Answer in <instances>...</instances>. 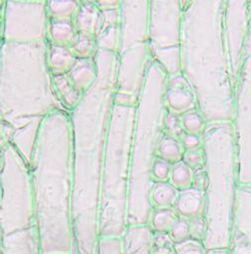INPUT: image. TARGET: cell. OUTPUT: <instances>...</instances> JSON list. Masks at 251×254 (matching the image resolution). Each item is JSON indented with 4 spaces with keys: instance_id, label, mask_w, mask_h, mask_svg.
I'll list each match as a JSON object with an SVG mask.
<instances>
[{
    "instance_id": "cell-1",
    "label": "cell",
    "mask_w": 251,
    "mask_h": 254,
    "mask_svg": "<svg viewBox=\"0 0 251 254\" xmlns=\"http://www.w3.org/2000/svg\"><path fill=\"white\" fill-rule=\"evenodd\" d=\"M94 60L97 78L69 112L72 133L71 225L75 254H97L101 178L116 93L117 54L98 50Z\"/></svg>"
},
{
    "instance_id": "cell-2",
    "label": "cell",
    "mask_w": 251,
    "mask_h": 254,
    "mask_svg": "<svg viewBox=\"0 0 251 254\" xmlns=\"http://www.w3.org/2000/svg\"><path fill=\"white\" fill-rule=\"evenodd\" d=\"M29 166L41 253L75 254L71 225L72 133L67 111L55 109L44 117Z\"/></svg>"
},
{
    "instance_id": "cell-3",
    "label": "cell",
    "mask_w": 251,
    "mask_h": 254,
    "mask_svg": "<svg viewBox=\"0 0 251 254\" xmlns=\"http://www.w3.org/2000/svg\"><path fill=\"white\" fill-rule=\"evenodd\" d=\"M224 0L184 1L181 74L207 123L232 122L234 84L224 42Z\"/></svg>"
},
{
    "instance_id": "cell-4",
    "label": "cell",
    "mask_w": 251,
    "mask_h": 254,
    "mask_svg": "<svg viewBox=\"0 0 251 254\" xmlns=\"http://www.w3.org/2000/svg\"><path fill=\"white\" fill-rule=\"evenodd\" d=\"M48 48V41L1 45V122L11 127V142L28 164L42 120L63 109L54 88Z\"/></svg>"
},
{
    "instance_id": "cell-5",
    "label": "cell",
    "mask_w": 251,
    "mask_h": 254,
    "mask_svg": "<svg viewBox=\"0 0 251 254\" xmlns=\"http://www.w3.org/2000/svg\"><path fill=\"white\" fill-rule=\"evenodd\" d=\"M168 74L152 62L136 105L131 147L127 225H148L153 205V167L158 159L160 142L165 134L168 110L164 101Z\"/></svg>"
},
{
    "instance_id": "cell-6",
    "label": "cell",
    "mask_w": 251,
    "mask_h": 254,
    "mask_svg": "<svg viewBox=\"0 0 251 254\" xmlns=\"http://www.w3.org/2000/svg\"><path fill=\"white\" fill-rule=\"evenodd\" d=\"M206 173L202 241L207 252L230 248L236 202L238 166L232 122L207 123L201 136Z\"/></svg>"
},
{
    "instance_id": "cell-7",
    "label": "cell",
    "mask_w": 251,
    "mask_h": 254,
    "mask_svg": "<svg viewBox=\"0 0 251 254\" xmlns=\"http://www.w3.org/2000/svg\"><path fill=\"white\" fill-rule=\"evenodd\" d=\"M136 106L114 102L106 137L100 187V237H119L127 225L131 147Z\"/></svg>"
},
{
    "instance_id": "cell-8",
    "label": "cell",
    "mask_w": 251,
    "mask_h": 254,
    "mask_svg": "<svg viewBox=\"0 0 251 254\" xmlns=\"http://www.w3.org/2000/svg\"><path fill=\"white\" fill-rule=\"evenodd\" d=\"M148 0L120 2L115 102L136 106L153 58L149 45Z\"/></svg>"
},
{
    "instance_id": "cell-9",
    "label": "cell",
    "mask_w": 251,
    "mask_h": 254,
    "mask_svg": "<svg viewBox=\"0 0 251 254\" xmlns=\"http://www.w3.org/2000/svg\"><path fill=\"white\" fill-rule=\"evenodd\" d=\"M35 226L30 166L12 144L1 145V236Z\"/></svg>"
},
{
    "instance_id": "cell-10",
    "label": "cell",
    "mask_w": 251,
    "mask_h": 254,
    "mask_svg": "<svg viewBox=\"0 0 251 254\" xmlns=\"http://www.w3.org/2000/svg\"><path fill=\"white\" fill-rule=\"evenodd\" d=\"M184 1L151 0L149 45L153 61L172 77L181 74V36Z\"/></svg>"
},
{
    "instance_id": "cell-11",
    "label": "cell",
    "mask_w": 251,
    "mask_h": 254,
    "mask_svg": "<svg viewBox=\"0 0 251 254\" xmlns=\"http://www.w3.org/2000/svg\"><path fill=\"white\" fill-rule=\"evenodd\" d=\"M236 144L239 185L251 184V1L249 30L242 65L234 90L232 121Z\"/></svg>"
},
{
    "instance_id": "cell-12",
    "label": "cell",
    "mask_w": 251,
    "mask_h": 254,
    "mask_svg": "<svg viewBox=\"0 0 251 254\" xmlns=\"http://www.w3.org/2000/svg\"><path fill=\"white\" fill-rule=\"evenodd\" d=\"M2 42L33 43L48 41L47 1H4Z\"/></svg>"
},
{
    "instance_id": "cell-13",
    "label": "cell",
    "mask_w": 251,
    "mask_h": 254,
    "mask_svg": "<svg viewBox=\"0 0 251 254\" xmlns=\"http://www.w3.org/2000/svg\"><path fill=\"white\" fill-rule=\"evenodd\" d=\"M249 30V1H225L223 31L232 81L235 85L242 65Z\"/></svg>"
},
{
    "instance_id": "cell-14",
    "label": "cell",
    "mask_w": 251,
    "mask_h": 254,
    "mask_svg": "<svg viewBox=\"0 0 251 254\" xmlns=\"http://www.w3.org/2000/svg\"><path fill=\"white\" fill-rule=\"evenodd\" d=\"M121 1H97L101 9V21L95 36L98 50L117 54L121 30Z\"/></svg>"
},
{
    "instance_id": "cell-15",
    "label": "cell",
    "mask_w": 251,
    "mask_h": 254,
    "mask_svg": "<svg viewBox=\"0 0 251 254\" xmlns=\"http://www.w3.org/2000/svg\"><path fill=\"white\" fill-rule=\"evenodd\" d=\"M164 101L168 112L178 116L197 108L195 95L182 74L168 77Z\"/></svg>"
},
{
    "instance_id": "cell-16",
    "label": "cell",
    "mask_w": 251,
    "mask_h": 254,
    "mask_svg": "<svg viewBox=\"0 0 251 254\" xmlns=\"http://www.w3.org/2000/svg\"><path fill=\"white\" fill-rule=\"evenodd\" d=\"M0 238V254H42L36 226Z\"/></svg>"
},
{
    "instance_id": "cell-17",
    "label": "cell",
    "mask_w": 251,
    "mask_h": 254,
    "mask_svg": "<svg viewBox=\"0 0 251 254\" xmlns=\"http://www.w3.org/2000/svg\"><path fill=\"white\" fill-rule=\"evenodd\" d=\"M229 254H251V206L234 213Z\"/></svg>"
},
{
    "instance_id": "cell-18",
    "label": "cell",
    "mask_w": 251,
    "mask_h": 254,
    "mask_svg": "<svg viewBox=\"0 0 251 254\" xmlns=\"http://www.w3.org/2000/svg\"><path fill=\"white\" fill-rule=\"evenodd\" d=\"M174 208L180 217L188 220L203 216L205 209L204 191L192 187L180 190Z\"/></svg>"
},
{
    "instance_id": "cell-19",
    "label": "cell",
    "mask_w": 251,
    "mask_h": 254,
    "mask_svg": "<svg viewBox=\"0 0 251 254\" xmlns=\"http://www.w3.org/2000/svg\"><path fill=\"white\" fill-rule=\"evenodd\" d=\"M152 237L149 224L128 226L122 236L124 254H151Z\"/></svg>"
},
{
    "instance_id": "cell-20",
    "label": "cell",
    "mask_w": 251,
    "mask_h": 254,
    "mask_svg": "<svg viewBox=\"0 0 251 254\" xmlns=\"http://www.w3.org/2000/svg\"><path fill=\"white\" fill-rule=\"evenodd\" d=\"M101 21V9L97 1H80L72 19L77 32L95 37Z\"/></svg>"
},
{
    "instance_id": "cell-21",
    "label": "cell",
    "mask_w": 251,
    "mask_h": 254,
    "mask_svg": "<svg viewBox=\"0 0 251 254\" xmlns=\"http://www.w3.org/2000/svg\"><path fill=\"white\" fill-rule=\"evenodd\" d=\"M67 76L78 91L82 94L86 92L97 78V65L94 58L77 60Z\"/></svg>"
},
{
    "instance_id": "cell-22",
    "label": "cell",
    "mask_w": 251,
    "mask_h": 254,
    "mask_svg": "<svg viewBox=\"0 0 251 254\" xmlns=\"http://www.w3.org/2000/svg\"><path fill=\"white\" fill-rule=\"evenodd\" d=\"M76 61L69 48L49 44L48 64L53 76L67 74Z\"/></svg>"
},
{
    "instance_id": "cell-23",
    "label": "cell",
    "mask_w": 251,
    "mask_h": 254,
    "mask_svg": "<svg viewBox=\"0 0 251 254\" xmlns=\"http://www.w3.org/2000/svg\"><path fill=\"white\" fill-rule=\"evenodd\" d=\"M77 31L72 20L50 19L48 28V43L51 45L69 48L73 43Z\"/></svg>"
},
{
    "instance_id": "cell-24",
    "label": "cell",
    "mask_w": 251,
    "mask_h": 254,
    "mask_svg": "<svg viewBox=\"0 0 251 254\" xmlns=\"http://www.w3.org/2000/svg\"><path fill=\"white\" fill-rule=\"evenodd\" d=\"M53 83L62 106L69 113L80 101L83 94L75 88L67 74L53 76Z\"/></svg>"
},
{
    "instance_id": "cell-25",
    "label": "cell",
    "mask_w": 251,
    "mask_h": 254,
    "mask_svg": "<svg viewBox=\"0 0 251 254\" xmlns=\"http://www.w3.org/2000/svg\"><path fill=\"white\" fill-rule=\"evenodd\" d=\"M180 190L168 182H155L151 190L153 208L175 207Z\"/></svg>"
},
{
    "instance_id": "cell-26",
    "label": "cell",
    "mask_w": 251,
    "mask_h": 254,
    "mask_svg": "<svg viewBox=\"0 0 251 254\" xmlns=\"http://www.w3.org/2000/svg\"><path fill=\"white\" fill-rule=\"evenodd\" d=\"M185 148L180 138L165 132L158 150V158L174 165L183 160L185 154Z\"/></svg>"
},
{
    "instance_id": "cell-27",
    "label": "cell",
    "mask_w": 251,
    "mask_h": 254,
    "mask_svg": "<svg viewBox=\"0 0 251 254\" xmlns=\"http://www.w3.org/2000/svg\"><path fill=\"white\" fill-rule=\"evenodd\" d=\"M180 216L174 207L154 208L151 214L149 226L153 232L169 233Z\"/></svg>"
},
{
    "instance_id": "cell-28",
    "label": "cell",
    "mask_w": 251,
    "mask_h": 254,
    "mask_svg": "<svg viewBox=\"0 0 251 254\" xmlns=\"http://www.w3.org/2000/svg\"><path fill=\"white\" fill-rule=\"evenodd\" d=\"M69 49L77 60L93 59L98 52L95 37L79 32H77Z\"/></svg>"
},
{
    "instance_id": "cell-29",
    "label": "cell",
    "mask_w": 251,
    "mask_h": 254,
    "mask_svg": "<svg viewBox=\"0 0 251 254\" xmlns=\"http://www.w3.org/2000/svg\"><path fill=\"white\" fill-rule=\"evenodd\" d=\"M179 118L184 133L199 137L202 136L207 122L197 108L180 115Z\"/></svg>"
},
{
    "instance_id": "cell-30",
    "label": "cell",
    "mask_w": 251,
    "mask_h": 254,
    "mask_svg": "<svg viewBox=\"0 0 251 254\" xmlns=\"http://www.w3.org/2000/svg\"><path fill=\"white\" fill-rule=\"evenodd\" d=\"M80 1H47V11L50 19L58 20H72Z\"/></svg>"
},
{
    "instance_id": "cell-31",
    "label": "cell",
    "mask_w": 251,
    "mask_h": 254,
    "mask_svg": "<svg viewBox=\"0 0 251 254\" xmlns=\"http://www.w3.org/2000/svg\"><path fill=\"white\" fill-rule=\"evenodd\" d=\"M194 172L182 160L172 165L169 182L179 190L192 187Z\"/></svg>"
},
{
    "instance_id": "cell-32",
    "label": "cell",
    "mask_w": 251,
    "mask_h": 254,
    "mask_svg": "<svg viewBox=\"0 0 251 254\" xmlns=\"http://www.w3.org/2000/svg\"><path fill=\"white\" fill-rule=\"evenodd\" d=\"M174 254H208L201 241L188 238L174 244Z\"/></svg>"
},
{
    "instance_id": "cell-33",
    "label": "cell",
    "mask_w": 251,
    "mask_h": 254,
    "mask_svg": "<svg viewBox=\"0 0 251 254\" xmlns=\"http://www.w3.org/2000/svg\"><path fill=\"white\" fill-rule=\"evenodd\" d=\"M97 254H124L122 237H100Z\"/></svg>"
},
{
    "instance_id": "cell-34",
    "label": "cell",
    "mask_w": 251,
    "mask_h": 254,
    "mask_svg": "<svg viewBox=\"0 0 251 254\" xmlns=\"http://www.w3.org/2000/svg\"><path fill=\"white\" fill-rule=\"evenodd\" d=\"M183 161L193 171H199L204 168L205 158H204V152L202 148L192 149V150H186Z\"/></svg>"
},
{
    "instance_id": "cell-35",
    "label": "cell",
    "mask_w": 251,
    "mask_h": 254,
    "mask_svg": "<svg viewBox=\"0 0 251 254\" xmlns=\"http://www.w3.org/2000/svg\"><path fill=\"white\" fill-rule=\"evenodd\" d=\"M169 235L171 236L174 243H179L190 238L189 222L188 219L180 217L173 228L170 230Z\"/></svg>"
},
{
    "instance_id": "cell-36",
    "label": "cell",
    "mask_w": 251,
    "mask_h": 254,
    "mask_svg": "<svg viewBox=\"0 0 251 254\" xmlns=\"http://www.w3.org/2000/svg\"><path fill=\"white\" fill-rule=\"evenodd\" d=\"M172 165L168 162L158 158L153 167V180L154 182H168L171 176Z\"/></svg>"
},
{
    "instance_id": "cell-37",
    "label": "cell",
    "mask_w": 251,
    "mask_h": 254,
    "mask_svg": "<svg viewBox=\"0 0 251 254\" xmlns=\"http://www.w3.org/2000/svg\"><path fill=\"white\" fill-rule=\"evenodd\" d=\"M188 222H189L190 238L202 242L206 233V223H205L204 216H199V217L189 219Z\"/></svg>"
},
{
    "instance_id": "cell-38",
    "label": "cell",
    "mask_w": 251,
    "mask_h": 254,
    "mask_svg": "<svg viewBox=\"0 0 251 254\" xmlns=\"http://www.w3.org/2000/svg\"><path fill=\"white\" fill-rule=\"evenodd\" d=\"M180 140L185 150H192V149H197L201 147V137L199 136L183 133L180 136Z\"/></svg>"
},
{
    "instance_id": "cell-39",
    "label": "cell",
    "mask_w": 251,
    "mask_h": 254,
    "mask_svg": "<svg viewBox=\"0 0 251 254\" xmlns=\"http://www.w3.org/2000/svg\"><path fill=\"white\" fill-rule=\"evenodd\" d=\"M171 236L169 233H162V232H153L152 237V246H170L174 245Z\"/></svg>"
},
{
    "instance_id": "cell-40",
    "label": "cell",
    "mask_w": 251,
    "mask_h": 254,
    "mask_svg": "<svg viewBox=\"0 0 251 254\" xmlns=\"http://www.w3.org/2000/svg\"><path fill=\"white\" fill-rule=\"evenodd\" d=\"M192 188L200 190L202 191L205 190V188H206V173H205L204 168L199 170V171L194 172Z\"/></svg>"
},
{
    "instance_id": "cell-41",
    "label": "cell",
    "mask_w": 251,
    "mask_h": 254,
    "mask_svg": "<svg viewBox=\"0 0 251 254\" xmlns=\"http://www.w3.org/2000/svg\"><path fill=\"white\" fill-rule=\"evenodd\" d=\"M151 254H174V245L152 246Z\"/></svg>"
},
{
    "instance_id": "cell-42",
    "label": "cell",
    "mask_w": 251,
    "mask_h": 254,
    "mask_svg": "<svg viewBox=\"0 0 251 254\" xmlns=\"http://www.w3.org/2000/svg\"><path fill=\"white\" fill-rule=\"evenodd\" d=\"M208 254H229V249H227V250H214V251H209Z\"/></svg>"
}]
</instances>
